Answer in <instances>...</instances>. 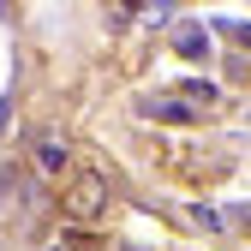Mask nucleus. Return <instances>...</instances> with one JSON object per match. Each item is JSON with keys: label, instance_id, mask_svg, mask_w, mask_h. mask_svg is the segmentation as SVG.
<instances>
[{"label": "nucleus", "instance_id": "7ed1b4c3", "mask_svg": "<svg viewBox=\"0 0 251 251\" xmlns=\"http://www.w3.org/2000/svg\"><path fill=\"white\" fill-rule=\"evenodd\" d=\"M144 114H150V120H168V126H185V120H192V102H168V96H155V102H144Z\"/></svg>", "mask_w": 251, "mask_h": 251}, {"label": "nucleus", "instance_id": "f257e3e1", "mask_svg": "<svg viewBox=\"0 0 251 251\" xmlns=\"http://www.w3.org/2000/svg\"><path fill=\"white\" fill-rule=\"evenodd\" d=\"M48 209V198H42V185L36 179H24L18 168H0V215H42Z\"/></svg>", "mask_w": 251, "mask_h": 251}, {"label": "nucleus", "instance_id": "6e6552de", "mask_svg": "<svg viewBox=\"0 0 251 251\" xmlns=\"http://www.w3.org/2000/svg\"><path fill=\"white\" fill-rule=\"evenodd\" d=\"M48 251H66V245H48Z\"/></svg>", "mask_w": 251, "mask_h": 251}, {"label": "nucleus", "instance_id": "20e7f679", "mask_svg": "<svg viewBox=\"0 0 251 251\" xmlns=\"http://www.w3.org/2000/svg\"><path fill=\"white\" fill-rule=\"evenodd\" d=\"M60 168H66V144H60V138H42L36 144V174H60Z\"/></svg>", "mask_w": 251, "mask_h": 251}, {"label": "nucleus", "instance_id": "423d86ee", "mask_svg": "<svg viewBox=\"0 0 251 251\" xmlns=\"http://www.w3.org/2000/svg\"><path fill=\"white\" fill-rule=\"evenodd\" d=\"M222 36H233V42H251V24H233V18H222Z\"/></svg>", "mask_w": 251, "mask_h": 251}, {"label": "nucleus", "instance_id": "39448f33", "mask_svg": "<svg viewBox=\"0 0 251 251\" xmlns=\"http://www.w3.org/2000/svg\"><path fill=\"white\" fill-rule=\"evenodd\" d=\"M179 48L192 54V60H203V54H209V42H203V30H185V36H179Z\"/></svg>", "mask_w": 251, "mask_h": 251}, {"label": "nucleus", "instance_id": "0eeeda50", "mask_svg": "<svg viewBox=\"0 0 251 251\" xmlns=\"http://www.w3.org/2000/svg\"><path fill=\"white\" fill-rule=\"evenodd\" d=\"M6 120H12V102H0V132H6Z\"/></svg>", "mask_w": 251, "mask_h": 251}, {"label": "nucleus", "instance_id": "f03ea898", "mask_svg": "<svg viewBox=\"0 0 251 251\" xmlns=\"http://www.w3.org/2000/svg\"><path fill=\"white\" fill-rule=\"evenodd\" d=\"M60 209H66V222L90 227V222H96V215L108 209V179H102V174H84V179H72V192L60 198Z\"/></svg>", "mask_w": 251, "mask_h": 251}]
</instances>
